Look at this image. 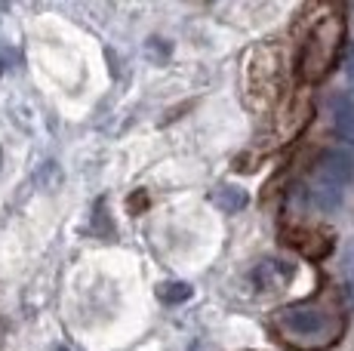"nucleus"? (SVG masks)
I'll return each mask as SVG.
<instances>
[{
  "mask_svg": "<svg viewBox=\"0 0 354 351\" xmlns=\"http://www.w3.org/2000/svg\"><path fill=\"white\" fill-rule=\"evenodd\" d=\"M163 293H169L167 302H182V299H188V296H192V287H188V283H176V287L160 290V296H163Z\"/></svg>",
  "mask_w": 354,
  "mask_h": 351,
  "instance_id": "7",
  "label": "nucleus"
},
{
  "mask_svg": "<svg viewBox=\"0 0 354 351\" xmlns=\"http://www.w3.org/2000/svg\"><path fill=\"white\" fill-rule=\"evenodd\" d=\"M62 351H65V348H62Z\"/></svg>",
  "mask_w": 354,
  "mask_h": 351,
  "instance_id": "10",
  "label": "nucleus"
},
{
  "mask_svg": "<svg viewBox=\"0 0 354 351\" xmlns=\"http://www.w3.org/2000/svg\"><path fill=\"white\" fill-rule=\"evenodd\" d=\"M345 80H348V86H351V93H354V46H351L348 59H345Z\"/></svg>",
  "mask_w": 354,
  "mask_h": 351,
  "instance_id": "8",
  "label": "nucleus"
},
{
  "mask_svg": "<svg viewBox=\"0 0 354 351\" xmlns=\"http://www.w3.org/2000/svg\"><path fill=\"white\" fill-rule=\"evenodd\" d=\"M333 124L336 136L354 148V99H333Z\"/></svg>",
  "mask_w": 354,
  "mask_h": 351,
  "instance_id": "5",
  "label": "nucleus"
},
{
  "mask_svg": "<svg viewBox=\"0 0 354 351\" xmlns=\"http://www.w3.org/2000/svg\"><path fill=\"white\" fill-rule=\"evenodd\" d=\"M0 160H3V154H0Z\"/></svg>",
  "mask_w": 354,
  "mask_h": 351,
  "instance_id": "9",
  "label": "nucleus"
},
{
  "mask_svg": "<svg viewBox=\"0 0 354 351\" xmlns=\"http://www.w3.org/2000/svg\"><path fill=\"white\" fill-rule=\"evenodd\" d=\"M281 238L287 240L292 249L305 253L308 259H321V256L330 253V240L321 238L317 231H311V228H292V231H283Z\"/></svg>",
  "mask_w": 354,
  "mask_h": 351,
  "instance_id": "4",
  "label": "nucleus"
},
{
  "mask_svg": "<svg viewBox=\"0 0 354 351\" xmlns=\"http://www.w3.org/2000/svg\"><path fill=\"white\" fill-rule=\"evenodd\" d=\"M315 179L342 191L345 185L354 182V154L345 151V148H326L315 167Z\"/></svg>",
  "mask_w": 354,
  "mask_h": 351,
  "instance_id": "2",
  "label": "nucleus"
},
{
  "mask_svg": "<svg viewBox=\"0 0 354 351\" xmlns=\"http://www.w3.org/2000/svg\"><path fill=\"white\" fill-rule=\"evenodd\" d=\"M342 278H345V290H348V296L354 302V249L342 259Z\"/></svg>",
  "mask_w": 354,
  "mask_h": 351,
  "instance_id": "6",
  "label": "nucleus"
},
{
  "mask_svg": "<svg viewBox=\"0 0 354 351\" xmlns=\"http://www.w3.org/2000/svg\"><path fill=\"white\" fill-rule=\"evenodd\" d=\"M339 37H342V28H339V19L336 16H326L317 25H311L308 44H305V53H302L305 77L317 80V77H324V74L330 71L333 59H336Z\"/></svg>",
  "mask_w": 354,
  "mask_h": 351,
  "instance_id": "1",
  "label": "nucleus"
},
{
  "mask_svg": "<svg viewBox=\"0 0 354 351\" xmlns=\"http://www.w3.org/2000/svg\"><path fill=\"white\" fill-rule=\"evenodd\" d=\"M281 327L290 330L296 336H317L330 327V314L324 308H311V305H292L281 314Z\"/></svg>",
  "mask_w": 354,
  "mask_h": 351,
  "instance_id": "3",
  "label": "nucleus"
}]
</instances>
